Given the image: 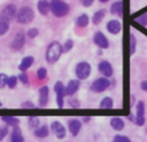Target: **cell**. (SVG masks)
<instances>
[{"label":"cell","mask_w":147,"mask_h":142,"mask_svg":"<svg viewBox=\"0 0 147 142\" xmlns=\"http://www.w3.org/2000/svg\"><path fill=\"white\" fill-rule=\"evenodd\" d=\"M89 120H90V118H89V116L84 118V122H85V123H88V122H89Z\"/></svg>","instance_id":"obj_43"},{"label":"cell","mask_w":147,"mask_h":142,"mask_svg":"<svg viewBox=\"0 0 147 142\" xmlns=\"http://www.w3.org/2000/svg\"><path fill=\"white\" fill-rule=\"evenodd\" d=\"M80 1H81V5H84L85 8H89L94 3V0H80Z\"/></svg>","instance_id":"obj_39"},{"label":"cell","mask_w":147,"mask_h":142,"mask_svg":"<svg viewBox=\"0 0 147 142\" xmlns=\"http://www.w3.org/2000/svg\"><path fill=\"white\" fill-rule=\"evenodd\" d=\"M75 23H76V26L78 27H86V26L89 25V17H88V14H80L78 18H76V21H75Z\"/></svg>","instance_id":"obj_23"},{"label":"cell","mask_w":147,"mask_h":142,"mask_svg":"<svg viewBox=\"0 0 147 142\" xmlns=\"http://www.w3.org/2000/svg\"><path fill=\"white\" fill-rule=\"evenodd\" d=\"M17 78L22 84H28V76H27V74L26 72H21Z\"/></svg>","instance_id":"obj_36"},{"label":"cell","mask_w":147,"mask_h":142,"mask_svg":"<svg viewBox=\"0 0 147 142\" xmlns=\"http://www.w3.org/2000/svg\"><path fill=\"white\" fill-rule=\"evenodd\" d=\"M25 43H26V34L23 31H18L14 35V38H13L12 43H10V49L13 52H18L23 48Z\"/></svg>","instance_id":"obj_7"},{"label":"cell","mask_w":147,"mask_h":142,"mask_svg":"<svg viewBox=\"0 0 147 142\" xmlns=\"http://www.w3.org/2000/svg\"><path fill=\"white\" fill-rule=\"evenodd\" d=\"M136 22H138L142 26H147V13H143V14L138 16V17L136 18Z\"/></svg>","instance_id":"obj_32"},{"label":"cell","mask_w":147,"mask_h":142,"mask_svg":"<svg viewBox=\"0 0 147 142\" xmlns=\"http://www.w3.org/2000/svg\"><path fill=\"white\" fill-rule=\"evenodd\" d=\"M49 101V88L47 85H43L39 89V105L41 107L47 106Z\"/></svg>","instance_id":"obj_12"},{"label":"cell","mask_w":147,"mask_h":142,"mask_svg":"<svg viewBox=\"0 0 147 142\" xmlns=\"http://www.w3.org/2000/svg\"><path fill=\"white\" fill-rule=\"evenodd\" d=\"M17 81H18V78H17V76H14V75L8 76V83H7V87H8V88H10V89L16 88V87H17Z\"/></svg>","instance_id":"obj_28"},{"label":"cell","mask_w":147,"mask_h":142,"mask_svg":"<svg viewBox=\"0 0 147 142\" xmlns=\"http://www.w3.org/2000/svg\"><path fill=\"white\" fill-rule=\"evenodd\" d=\"M105 16H106V9H99L93 14L92 21H93L94 25H99V23L102 22V20L105 18Z\"/></svg>","instance_id":"obj_22"},{"label":"cell","mask_w":147,"mask_h":142,"mask_svg":"<svg viewBox=\"0 0 147 142\" xmlns=\"http://www.w3.org/2000/svg\"><path fill=\"white\" fill-rule=\"evenodd\" d=\"M34 61H35V60H34L32 56H26L25 58H22V61H21V64H20V66H18V69H20L21 72H25V71H27L31 66H32Z\"/></svg>","instance_id":"obj_16"},{"label":"cell","mask_w":147,"mask_h":142,"mask_svg":"<svg viewBox=\"0 0 147 142\" xmlns=\"http://www.w3.org/2000/svg\"><path fill=\"white\" fill-rule=\"evenodd\" d=\"M99 107H101V109H107V110L112 109V107H114V101H112V98L111 97H105L101 101V103H99Z\"/></svg>","instance_id":"obj_27"},{"label":"cell","mask_w":147,"mask_h":142,"mask_svg":"<svg viewBox=\"0 0 147 142\" xmlns=\"http://www.w3.org/2000/svg\"><path fill=\"white\" fill-rule=\"evenodd\" d=\"M111 127L114 128L115 131H121L124 129V120L121 118H112L111 122H110Z\"/></svg>","instance_id":"obj_24"},{"label":"cell","mask_w":147,"mask_h":142,"mask_svg":"<svg viewBox=\"0 0 147 142\" xmlns=\"http://www.w3.org/2000/svg\"><path fill=\"white\" fill-rule=\"evenodd\" d=\"M7 135H8V127H0V141L4 140Z\"/></svg>","instance_id":"obj_38"},{"label":"cell","mask_w":147,"mask_h":142,"mask_svg":"<svg viewBox=\"0 0 147 142\" xmlns=\"http://www.w3.org/2000/svg\"><path fill=\"white\" fill-rule=\"evenodd\" d=\"M69 103H70V106H72V107H79V106H80V105H79V102L76 101V99H72V98L69 101Z\"/></svg>","instance_id":"obj_41"},{"label":"cell","mask_w":147,"mask_h":142,"mask_svg":"<svg viewBox=\"0 0 147 142\" xmlns=\"http://www.w3.org/2000/svg\"><path fill=\"white\" fill-rule=\"evenodd\" d=\"M9 25H10V21L8 18H5L4 16L0 14V36H4L8 32Z\"/></svg>","instance_id":"obj_20"},{"label":"cell","mask_w":147,"mask_h":142,"mask_svg":"<svg viewBox=\"0 0 147 142\" xmlns=\"http://www.w3.org/2000/svg\"><path fill=\"white\" fill-rule=\"evenodd\" d=\"M0 107H1V102H0Z\"/></svg>","instance_id":"obj_45"},{"label":"cell","mask_w":147,"mask_h":142,"mask_svg":"<svg viewBox=\"0 0 147 142\" xmlns=\"http://www.w3.org/2000/svg\"><path fill=\"white\" fill-rule=\"evenodd\" d=\"M34 17H35V13H34V10L31 9L30 7H22L18 9L16 20H17V22L21 23V25H26V23L32 22Z\"/></svg>","instance_id":"obj_3"},{"label":"cell","mask_w":147,"mask_h":142,"mask_svg":"<svg viewBox=\"0 0 147 142\" xmlns=\"http://www.w3.org/2000/svg\"><path fill=\"white\" fill-rule=\"evenodd\" d=\"M90 72H92V67L89 65V62H86V61L79 62L75 67V75L78 76V80H85V79H88Z\"/></svg>","instance_id":"obj_4"},{"label":"cell","mask_w":147,"mask_h":142,"mask_svg":"<svg viewBox=\"0 0 147 142\" xmlns=\"http://www.w3.org/2000/svg\"><path fill=\"white\" fill-rule=\"evenodd\" d=\"M93 41H94V44H96V45L98 47L99 49H107L110 47L109 39H107L106 36H105V34L101 32V31H97V32H94Z\"/></svg>","instance_id":"obj_8"},{"label":"cell","mask_w":147,"mask_h":142,"mask_svg":"<svg viewBox=\"0 0 147 142\" xmlns=\"http://www.w3.org/2000/svg\"><path fill=\"white\" fill-rule=\"evenodd\" d=\"M106 28L110 34H112V35H117V34L121 31V22L117 21V20H111V21L107 22Z\"/></svg>","instance_id":"obj_14"},{"label":"cell","mask_w":147,"mask_h":142,"mask_svg":"<svg viewBox=\"0 0 147 142\" xmlns=\"http://www.w3.org/2000/svg\"><path fill=\"white\" fill-rule=\"evenodd\" d=\"M54 92H56V94H57V106H58L59 109H62L65 105V97L67 96L66 87L63 85L62 81H57V83L54 84Z\"/></svg>","instance_id":"obj_6"},{"label":"cell","mask_w":147,"mask_h":142,"mask_svg":"<svg viewBox=\"0 0 147 142\" xmlns=\"http://www.w3.org/2000/svg\"><path fill=\"white\" fill-rule=\"evenodd\" d=\"M25 138L22 136V132L18 127H14V129L12 131V135H10V142H23Z\"/></svg>","instance_id":"obj_21"},{"label":"cell","mask_w":147,"mask_h":142,"mask_svg":"<svg viewBox=\"0 0 147 142\" xmlns=\"http://www.w3.org/2000/svg\"><path fill=\"white\" fill-rule=\"evenodd\" d=\"M17 7H16L14 4H7L4 5V8H3L1 10V16H4L5 18H8V20H14L16 17H17Z\"/></svg>","instance_id":"obj_10"},{"label":"cell","mask_w":147,"mask_h":142,"mask_svg":"<svg viewBox=\"0 0 147 142\" xmlns=\"http://www.w3.org/2000/svg\"><path fill=\"white\" fill-rule=\"evenodd\" d=\"M79 88H80V80H78V79L70 80L69 84L66 85V94L67 96H74L79 91Z\"/></svg>","instance_id":"obj_15"},{"label":"cell","mask_w":147,"mask_h":142,"mask_svg":"<svg viewBox=\"0 0 147 142\" xmlns=\"http://www.w3.org/2000/svg\"><path fill=\"white\" fill-rule=\"evenodd\" d=\"M39 124H40L39 118H36V116H30L28 118V125H30V128L36 129V128H39Z\"/></svg>","instance_id":"obj_30"},{"label":"cell","mask_w":147,"mask_h":142,"mask_svg":"<svg viewBox=\"0 0 147 142\" xmlns=\"http://www.w3.org/2000/svg\"><path fill=\"white\" fill-rule=\"evenodd\" d=\"M62 53H63V51H62V44L57 40L52 41V43L48 45L47 52H45L47 62H48V64H52V65L56 64V62L61 58Z\"/></svg>","instance_id":"obj_1"},{"label":"cell","mask_w":147,"mask_h":142,"mask_svg":"<svg viewBox=\"0 0 147 142\" xmlns=\"http://www.w3.org/2000/svg\"><path fill=\"white\" fill-rule=\"evenodd\" d=\"M38 10L40 14L47 16L51 12V1L48 0H39L38 1Z\"/></svg>","instance_id":"obj_18"},{"label":"cell","mask_w":147,"mask_h":142,"mask_svg":"<svg viewBox=\"0 0 147 142\" xmlns=\"http://www.w3.org/2000/svg\"><path fill=\"white\" fill-rule=\"evenodd\" d=\"M141 88H142V91L147 92V80H143L142 83H141Z\"/></svg>","instance_id":"obj_42"},{"label":"cell","mask_w":147,"mask_h":142,"mask_svg":"<svg viewBox=\"0 0 147 142\" xmlns=\"http://www.w3.org/2000/svg\"><path fill=\"white\" fill-rule=\"evenodd\" d=\"M110 87H111V81L109 80L107 78H98L96 79V80L92 83L90 85V89L93 92H96V93H101V92H105L106 89H109Z\"/></svg>","instance_id":"obj_5"},{"label":"cell","mask_w":147,"mask_h":142,"mask_svg":"<svg viewBox=\"0 0 147 142\" xmlns=\"http://www.w3.org/2000/svg\"><path fill=\"white\" fill-rule=\"evenodd\" d=\"M51 12L57 18L66 17L70 12V5L63 0H52L51 1Z\"/></svg>","instance_id":"obj_2"},{"label":"cell","mask_w":147,"mask_h":142,"mask_svg":"<svg viewBox=\"0 0 147 142\" xmlns=\"http://www.w3.org/2000/svg\"><path fill=\"white\" fill-rule=\"evenodd\" d=\"M101 3H107V1H110V0H99Z\"/></svg>","instance_id":"obj_44"},{"label":"cell","mask_w":147,"mask_h":142,"mask_svg":"<svg viewBox=\"0 0 147 142\" xmlns=\"http://www.w3.org/2000/svg\"><path fill=\"white\" fill-rule=\"evenodd\" d=\"M110 12H111V14H114V16L121 17L123 16V1L121 0H117V1L112 3L111 8H110Z\"/></svg>","instance_id":"obj_19"},{"label":"cell","mask_w":147,"mask_h":142,"mask_svg":"<svg viewBox=\"0 0 147 142\" xmlns=\"http://www.w3.org/2000/svg\"><path fill=\"white\" fill-rule=\"evenodd\" d=\"M1 119H3V122H4L7 125L18 127V124H20V119H18V118H16V116H3Z\"/></svg>","instance_id":"obj_26"},{"label":"cell","mask_w":147,"mask_h":142,"mask_svg":"<svg viewBox=\"0 0 147 142\" xmlns=\"http://www.w3.org/2000/svg\"><path fill=\"white\" fill-rule=\"evenodd\" d=\"M51 128H52V132L54 133V136L57 138H63L66 136V128L59 122H53L51 124Z\"/></svg>","instance_id":"obj_11"},{"label":"cell","mask_w":147,"mask_h":142,"mask_svg":"<svg viewBox=\"0 0 147 142\" xmlns=\"http://www.w3.org/2000/svg\"><path fill=\"white\" fill-rule=\"evenodd\" d=\"M98 71L99 74H101L103 78H111L112 75H114V69H112V65L110 64L109 61H101L98 64Z\"/></svg>","instance_id":"obj_9"},{"label":"cell","mask_w":147,"mask_h":142,"mask_svg":"<svg viewBox=\"0 0 147 142\" xmlns=\"http://www.w3.org/2000/svg\"><path fill=\"white\" fill-rule=\"evenodd\" d=\"M8 83V76L5 74H0V88H4Z\"/></svg>","instance_id":"obj_37"},{"label":"cell","mask_w":147,"mask_h":142,"mask_svg":"<svg viewBox=\"0 0 147 142\" xmlns=\"http://www.w3.org/2000/svg\"><path fill=\"white\" fill-rule=\"evenodd\" d=\"M136 47H137V40L134 35H130V54L136 53Z\"/></svg>","instance_id":"obj_34"},{"label":"cell","mask_w":147,"mask_h":142,"mask_svg":"<svg viewBox=\"0 0 147 142\" xmlns=\"http://www.w3.org/2000/svg\"><path fill=\"white\" fill-rule=\"evenodd\" d=\"M34 133H35V136L38 138H45L47 136L49 135V128L47 127V125H41V127L36 128Z\"/></svg>","instance_id":"obj_25"},{"label":"cell","mask_w":147,"mask_h":142,"mask_svg":"<svg viewBox=\"0 0 147 142\" xmlns=\"http://www.w3.org/2000/svg\"><path fill=\"white\" fill-rule=\"evenodd\" d=\"M136 124L143 125L145 124V103L140 101L137 103V115H136Z\"/></svg>","instance_id":"obj_13"},{"label":"cell","mask_w":147,"mask_h":142,"mask_svg":"<svg viewBox=\"0 0 147 142\" xmlns=\"http://www.w3.org/2000/svg\"><path fill=\"white\" fill-rule=\"evenodd\" d=\"M21 106H22V107H25V109H34V107H35V106H34V103H32V102H30V101H26V102H23V103L21 105Z\"/></svg>","instance_id":"obj_40"},{"label":"cell","mask_w":147,"mask_h":142,"mask_svg":"<svg viewBox=\"0 0 147 142\" xmlns=\"http://www.w3.org/2000/svg\"><path fill=\"white\" fill-rule=\"evenodd\" d=\"M112 142H132L130 141L129 137H127V136H121V135H117L114 137V140Z\"/></svg>","instance_id":"obj_33"},{"label":"cell","mask_w":147,"mask_h":142,"mask_svg":"<svg viewBox=\"0 0 147 142\" xmlns=\"http://www.w3.org/2000/svg\"><path fill=\"white\" fill-rule=\"evenodd\" d=\"M38 35H39V30L36 27H32V28H30V30L27 31V36L30 39H35Z\"/></svg>","instance_id":"obj_35"},{"label":"cell","mask_w":147,"mask_h":142,"mask_svg":"<svg viewBox=\"0 0 147 142\" xmlns=\"http://www.w3.org/2000/svg\"><path fill=\"white\" fill-rule=\"evenodd\" d=\"M47 75H48V70H47L45 67H40V69H38V71H36V76H38L39 80L45 79Z\"/></svg>","instance_id":"obj_31"},{"label":"cell","mask_w":147,"mask_h":142,"mask_svg":"<svg viewBox=\"0 0 147 142\" xmlns=\"http://www.w3.org/2000/svg\"><path fill=\"white\" fill-rule=\"evenodd\" d=\"M72 48H74V40L72 39H67V40L63 43V45H62V51H63V53L70 52Z\"/></svg>","instance_id":"obj_29"},{"label":"cell","mask_w":147,"mask_h":142,"mask_svg":"<svg viewBox=\"0 0 147 142\" xmlns=\"http://www.w3.org/2000/svg\"><path fill=\"white\" fill-rule=\"evenodd\" d=\"M80 129H81V123L79 122L78 119H71V120H69V131H70V133H71L74 137L79 135Z\"/></svg>","instance_id":"obj_17"}]
</instances>
